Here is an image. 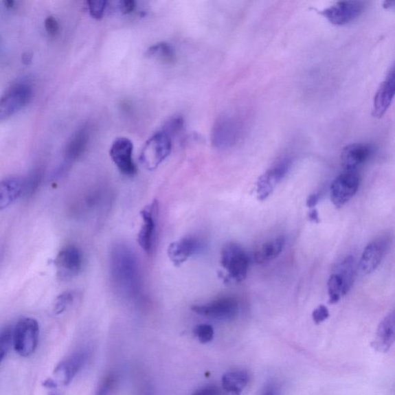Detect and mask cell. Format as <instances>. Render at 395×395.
<instances>
[{
  "instance_id": "cell-1",
  "label": "cell",
  "mask_w": 395,
  "mask_h": 395,
  "mask_svg": "<svg viewBox=\"0 0 395 395\" xmlns=\"http://www.w3.org/2000/svg\"><path fill=\"white\" fill-rule=\"evenodd\" d=\"M111 275L122 296L133 298L139 295L142 281L139 262L133 249L124 244H118L111 251Z\"/></svg>"
},
{
  "instance_id": "cell-2",
  "label": "cell",
  "mask_w": 395,
  "mask_h": 395,
  "mask_svg": "<svg viewBox=\"0 0 395 395\" xmlns=\"http://www.w3.org/2000/svg\"><path fill=\"white\" fill-rule=\"evenodd\" d=\"M221 262L227 272L225 281L240 283L247 278L249 257L245 250L238 244L230 242L223 247Z\"/></svg>"
},
{
  "instance_id": "cell-3",
  "label": "cell",
  "mask_w": 395,
  "mask_h": 395,
  "mask_svg": "<svg viewBox=\"0 0 395 395\" xmlns=\"http://www.w3.org/2000/svg\"><path fill=\"white\" fill-rule=\"evenodd\" d=\"M40 328L33 318H23L12 332V343L18 354L27 357L32 355L38 346Z\"/></svg>"
},
{
  "instance_id": "cell-4",
  "label": "cell",
  "mask_w": 395,
  "mask_h": 395,
  "mask_svg": "<svg viewBox=\"0 0 395 395\" xmlns=\"http://www.w3.org/2000/svg\"><path fill=\"white\" fill-rule=\"evenodd\" d=\"M172 137L161 130L146 142L140 156L142 164L148 170H154L170 155Z\"/></svg>"
},
{
  "instance_id": "cell-5",
  "label": "cell",
  "mask_w": 395,
  "mask_h": 395,
  "mask_svg": "<svg viewBox=\"0 0 395 395\" xmlns=\"http://www.w3.org/2000/svg\"><path fill=\"white\" fill-rule=\"evenodd\" d=\"M33 90L27 84H16L0 98V122L14 115L32 98Z\"/></svg>"
},
{
  "instance_id": "cell-6",
  "label": "cell",
  "mask_w": 395,
  "mask_h": 395,
  "mask_svg": "<svg viewBox=\"0 0 395 395\" xmlns=\"http://www.w3.org/2000/svg\"><path fill=\"white\" fill-rule=\"evenodd\" d=\"M159 212V204L155 200L141 211L142 225L137 235V241L144 252L150 254L153 252L157 234V224Z\"/></svg>"
},
{
  "instance_id": "cell-7",
  "label": "cell",
  "mask_w": 395,
  "mask_h": 395,
  "mask_svg": "<svg viewBox=\"0 0 395 395\" xmlns=\"http://www.w3.org/2000/svg\"><path fill=\"white\" fill-rule=\"evenodd\" d=\"M241 131L240 122L234 117H219L212 128V144L221 149L234 147L240 139Z\"/></svg>"
},
{
  "instance_id": "cell-8",
  "label": "cell",
  "mask_w": 395,
  "mask_h": 395,
  "mask_svg": "<svg viewBox=\"0 0 395 395\" xmlns=\"http://www.w3.org/2000/svg\"><path fill=\"white\" fill-rule=\"evenodd\" d=\"M359 175L356 172L346 171L338 175L330 185L332 203L337 208L347 204L359 190Z\"/></svg>"
},
{
  "instance_id": "cell-9",
  "label": "cell",
  "mask_w": 395,
  "mask_h": 395,
  "mask_svg": "<svg viewBox=\"0 0 395 395\" xmlns=\"http://www.w3.org/2000/svg\"><path fill=\"white\" fill-rule=\"evenodd\" d=\"M192 310L200 316L229 321L234 319L239 313V304L234 298L222 297L210 303L194 305Z\"/></svg>"
},
{
  "instance_id": "cell-10",
  "label": "cell",
  "mask_w": 395,
  "mask_h": 395,
  "mask_svg": "<svg viewBox=\"0 0 395 395\" xmlns=\"http://www.w3.org/2000/svg\"><path fill=\"white\" fill-rule=\"evenodd\" d=\"M291 166V160L285 158L263 173L256 183L257 199L260 201H264L271 196L275 187L289 172Z\"/></svg>"
},
{
  "instance_id": "cell-11",
  "label": "cell",
  "mask_w": 395,
  "mask_h": 395,
  "mask_svg": "<svg viewBox=\"0 0 395 395\" xmlns=\"http://www.w3.org/2000/svg\"><path fill=\"white\" fill-rule=\"evenodd\" d=\"M134 146L126 137L116 139L110 150V156L115 166L125 177H133L137 173L133 160Z\"/></svg>"
},
{
  "instance_id": "cell-12",
  "label": "cell",
  "mask_w": 395,
  "mask_h": 395,
  "mask_svg": "<svg viewBox=\"0 0 395 395\" xmlns=\"http://www.w3.org/2000/svg\"><path fill=\"white\" fill-rule=\"evenodd\" d=\"M363 10V3L360 1L337 2L325 9L321 14L332 24L343 26L359 17Z\"/></svg>"
},
{
  "instance_id": "cell-13",
  "label": "cell",
  "mask_w": 395,
  "mask_h": 395,
  "mask_svg": "<svg viewBox=\"0 0 395 395\" xmlns=\"http://www.w3.org/2000/svg\"><path fill=\"white\" fill-rule=\"evenodd\" d=\"M82 264V254L78 247L73 245L63 248L55 260L58 274L62 280L74 278L80 273Z\"/></svg>"
},
{
  "instance_id": "cell-14",
  "label": "cell",
  "mask_w": 395,
  "mask_h": 395,
  "mask_svg": "<svg viewBox=\"0 0 395 395\" xmlns=\"http://www.w3.org/2000/svg\"><path fill=\"white\" fill-rule=\"evenodd\" d=\"M373 148L366 143H354L344 147L341 153V164L346 171L356 172V169L370 159Z\"/></svg>"
},
{
  "instance_id": "cell-15",
  "label": "cell",
  "mask_w": 395,
  "mask_h": 395,
  "mask_svg": "<svg viewBox=\"0 0 395 395\" xmlns=\"http://www.w3.org/2000/svg\"><path fill=\"white\" fill-rule=\"evenodd\" d=\"M86 351L80 350L62 361L54 370L56 379L64 385L71 383L87 361Z\"/></svg>"
},
{
  "instance_id": "cell-16",
  "label": "cell",
  "mask_w": 395,
  "mask_h": 395,
  "mask_svg": "<svg viewBox=\"0 0 395 395\" xmlns=\"http://www.w3.org/2000/svg\"><path fill=\"white\" fill-rule=\"evenodd\" d=\"M394 67L391 68L385 80L381 84L374 98L373 115L381 118L384 116L392 103L395 91Z\"/></svg>"
},
{
  "instance_id": "cell-17",
  "label": "cell",
  "mask_w": 395,
  "mask_h": 395,
  "mask_svg": "<svg viewBox=\"0 0 395 395\" xmlns=\"http://www.w3.org/2000/svg\"><path fill=\"white\" fill-rule=\"evenodd\" d=\"M387 249L385 240H378L369 243L363 249L359 262V268L363 273H372L381 264Z\"/></svg>"
},
{
  "instance_id": "cell-18",
  "label": "cell",
  "mask_w": 395,
  "mask_h": 395,
  "mask_svg": "<svg viewBox=\"0 0 395 395\" xmlns=\"http://www.w3.org/2000/svg\"><path fill=\"white\" fill-rule=\"evenodd\" d=\"M200 243L191 237L181 238L168 246V256L174 266L183 264L199 250Z\"/></svg>"
},
{
  "instance_id": "cell-19",
  "label": "cell",
  "mask_w": 395,
  "mask_h": 395,
  "mask_svg": "<svg viewBox=\"0 0 395 395\" xmlns=\"http://www.w3.org/2000/svg\"><path fill=\"white\" fill-rule=\"evenodd\" d=\"M394 312L392 311L383 319L380 323L372 347L380 352L385 353L390 350L394 341L395 333Z\"/></svg>"
},
{
  "instance_id": "cell-20",
  "label": "cell",
  "mask_w": 395,
  "mask_h": 395,
  "mask_svg": "<svg viewBox=\"0 0 395 395\" xmlns=\"http://www.w3.org/2000/svg\"><path fill=\"white\" fill-rule=\"evenodd\" d=\"M90 136V129L86 126L81 128L74 134L67 146L65 162L72 166L74 161L78 160L85 153Z\"/></svg>"
},
{
  "instance_id": "cell-21",
  "label": "cell",
  "mask_w": 395,
  "mask_h": 395,
  "mask_svg": "<svg viewBox=\"0 0 395 395\" xmlns=\"http://www.w3.org/2000/svg\"><path fill=\"white\" fill-rule=\"evenodd\" d=\"M24 190V180L10 177L0 181V210L8 208Z\"/></svg>"
},
{
  "instance_id": "cell-22",
  "label": "cell",
  "mask_w": 395,
  "mask_h": 395,
  "mask_svg": "<svg viewBox=\"0 0 395 395\" xmlns=\"http://www.w3.org/2000/svg\"><path fill=\"white\" fill-rule=\"evenodd\" d=\"M285 246V238L278 237L271 241L262 244L254 252V261L257 264H263L277 258Z\"/></svg>"
},
{
  "instance_id": "cell-23",
  "label": "cell",
  "mask_w": 395,
  "mask_h": 395,
  "mask_svg": "<svg viewBox=\"0 0 395 395\" xmlns=\"http://www.w3.org/2000/svg\"><path fill=\"white\" fill-rule=\"evenodd\" d=\"M357 262L353 256H348L334 269L342 282L344 293L347 294L353 286L357 274Z\"/></svg>"
},
{
  "instance_id": "cell-24",
  "label": "cell",
  "mask_w": 395,
  "mask_h": 395,
  "mask_svg": "<svg viewBox=\"0 0 395 395\" xmlns=\"http://www.w3.org/2000/svg\"><path fill=\"white\" fill-rule=\"evenodd\" d=\"M249 374L244 371L225 374L222 379L223 390L229 395H240L248 384Z\"/></svg>"
},
{
  "instance_id": "cell-25",
  "label": "cell",
  "mask_w": 395,
  "mask_h": 395,
  "mask_svg": "<svg viewBox=\"0 0 395 395\" xmlns=\"http://www.w3.org/2000/svg\"><path fill=\"white\" fill-rule=\"evenodd\" d=\"M146 55L150 58L159 59L168 65L173 64L177 60V53L174 47L165 42L156 43L148 48Z\"/></svg>"
},
{
  "instance_id": "cell-26",
  "label": "cell",
  "mask_w": 395,
  "mask_h": 395,
  "mask_svg": "<svg viewBox=\"0 0 395 395\" xmlns=\"http://www.w3.org/2000/svg\"><path fill=\"white\" fill-rule=\"evenodd\" d=\"M328 289L329 293V304H335L346 295L344 293L341 280L335 273H332L328 281Z\"/></svg>"
},
{
  "instance_id": "cell-27",
  "label": "cell",
  "mask_w": 395,
  "mask_h": 395,
  "mask_svg": "<svg viewBox=\"0 0 395 395\" xmlns=\"http://www.w3.org/2000/svg\"><path fill=\"white\" fill-rule=\"evenodd\" d=\"M12 332L14 329L11 327H5L0 330V365L12 346Z\"/></svg>"
},
{
  "instance_id": "cell-28",
  "label": "cell",
  "mask_w": 395,
  "mask_h": 395,
  "mask_svg": "<svg viewBox=\"0 0 395 395\" xmlns=\"http://www.w3.org/2000/svg\"><path fill=\"white\" fill-rule=\"evenodd\" d=\"M193 333L198 338L199 342L203 343H209L214 337V329L210 324L197 325L193 330Z\"/></svg>"
},
{
  "instance_id": "cell-29",
  "label": "cell",
  "mask_w": 395,
  "mask_h": 395,
  "mask_svg": "<svg viewBox=\"0 0 395 395\" xmlns=\"http://www.w3.org/2000/svg\"><path fill=\"white\" fill-rule=\"evenodd\" d=\"M184 128V119L181 117L177 116L169 119L166 123L163 131L170 136L171 137L175 135H178L183 131Z\"/></svg>"
},
{
  "instance_id": "cell-30",
  "label": "cell",
  "mask_w": 395,
  "mask_h": 395,
  "mask_svg": "<svg viewBox=\"0 0 395 395\" xmlns=\"http://www.w3.org/2000/svg\"><path fill=\"white\" fill-rule=\"evenodd\" d=\"M74 300V294L71 292H65L60 294L58 298L56 299L54 312L56 315H60L64 313L69 306H70Z\"/></svg>"
},
{
  "instance_id": "cell-31",
  "label": "cell",
  "mask_w": 395,
  "mask_h": 395,
  "mask_svg": "<svg viewBox=\"0 0 395 395\" xmlns=\"http://www.w3.org/2000/svg\"><path fill=\"white\" fill-rule=\"evenodd\" d=\"M117 377L114 373H109L100 382L95 395H109L116 384Z\"/></svg>"
},
{
  "instance_id": "cell-32",
  "label": "cell",
  "mask_w": 395,
  "mask_h": 395,
  "mask_svg": "<svg viewBox=\"0 0 395 395\" xmlns=\"http://www.w3.org/2000/svg\"><path fill=\"white\" fill-rule=\"evenodd\" d=\"M87 3L91 16L96 20H100L104 14L108 3L103 1V0H93V1H89Z\"/></svg>"
},
{
  "instance_id": "cell-33",
  "label": "cell",
  "mask_w": 395,
  "mask_h": 395,
  "mask_svg": "<svg viewBox=\"0 0 395 395\" xmlns=\"http://www.w3.org/2000/svg\"><path fill=\"white\" fill-rule=\"evenodd\" d=\"M330 316V313L327 306L324 305H319L317 308L313 311L312 318L313 322L316 324H321L326 321Z\"/></svg>"
},
{
  "instance_id": "cell-34",
  "label": "cell",
  "mask_w": 395,
  "mask_h": 395,
  "mask_svg": "<svg viewBox=\"0 0 395 395\" xmlns=\"http://www.w3.org/2000/svg\"><path fill=\"white\" fill-rule=\"evenodd\" d=\"M45 26L49 36L55 37L58 35L60 32L59 23L53 16L47 17Z\"/></svg>"
},
{
  "instance_id": "cell-35",
  "label": "cell",
  "mask_w": 395,
  "mask_h": 395,
  "mask_svg": "<svg viewBox=\"0 0 395 395\" xmlns=\"http://www.w3.org/2000/svg\"><path fill=\"white\" fill-rule=\"evenodd\" d=\"M223 392L221 388L216 385H208L199 388L192 395H223Z\"/></svg>"
},
{
  "instance_id": "cell-36",
  "label": "cell",
  "mask_w": 395,
  "mask_h": 395,
  "mask_svg": "<svg viewBox=\"0 0 395 395\" xmlns=\"http://www.w3.org/2000/svg\"><path fill=\"white\" fill-rule=\"evenodd\" d=\"M136 8V3L133 0H124V1L119 2V9L124 14H131L133 12Z\"/></svg>"
},
{
  "instance_id": "cell-37",
  "label": "cell",
  "mask_w": 395,
  "mask_h": 395,
  "mask_svg": "<svg viewBox=\"0 0 395 395\" xmlns=\"http://www.w3.org/2000/svg\"><path fill=\"white\" fill-rule=\"evenodd\" d=\"M319 194L317 193L312 194V195H311L306 200L307 207H309V208H313V207H315L317 205V203H319Z\"/></svg>"
},
{
  "instance_id": "cell-38",
  "label": "cell",
  "mask_w": 395,
  "mask_h": 395,
  "mask_svg": "<svg viewBox=\"0 0 395 395\" xmlns=\"http://www.w3.org/2000/svg\"><path fill=\"white\" fill-rule=\"evenodd\" d=\"M308 218L310 221L313 223H319L321 222V219L319 217V213L317 210H313L309 212Z\"/></svg>"
},
{
  "instance_id": "cell-39",
  "label": "cell",
  "mask_w": 395,
  "mask_h": 395,
  "mask_svg": "<svg viewBox=\"0 0 395 395\" xmlns=\"http://www.w3.org/2000/svg\"><path fill=\"white\" fill-rule=\"evenodd\" d=\"M260 395H277V391H275L274 386L268 385L265 390H263Z\"/></svg>"
},
{
  "instance_id": "cell-40",
  "label": "cell",
  "mask_w": 395,
  "mask_h": 395,
  "mask_svg": "<svg viewBox=\"0 0 395 395\" xmlns=\"http://www.w3.org/2000/svg\"><path fill=\"white\" fill-rule=\"evenodd\" d=\"M43 386L49 388V390H55V388L58 387V382L52 379H48L43 382Z\"/></svg>"
},
{
  "instance_id": "cell-41",
  "label": "cell",
  "mask_w": 395,
  "mask_h": 395,
  "mask_svg": "<svg viewBox=\"0 0 395 395\" xmlns=\"http://www.w3.org/2000/svg\"><path fill=\"white\" fill-rule=\"evenodd\" d=\"M384 8L390 10H392L395 8V2L394 1H385L383 4Z\"/></svg>"
},
{
  "instance_id": "cell-42",
  "label": "cell",
  "mask_w": 395,
  "mask_h": 395,
  "mask_svg": "<svg viewBox=\"0 0 395 395\" xmlns=\"http://www.w3.org/2000/svg\"><path fill=\"white\" fill-rule=\"evenodd\" d=\"M31 60H32V56L28 53L24 54L23 56V61L24 64H30Z\"/></svg>"
},
{
  "instance_id": "cell-43",
  "label": "cell",
  "mask_w": 395,
  "mask_h": 395,
  "mask_svg": "<svg viewBox=\"0 0 395 395\" xmlns=\"http://www.w3.org/2000/svg\"><path fill=\"white\" fill-rule=\"evenodd\" d=\"M4 5H5L6 8L12 9L15 6V2L14 1H5Z\"/></svg>"
},
{
  "instance_id": "cell-44",
  "label": "cell",
  "mask_w": 395,
  "mask_h": 395,
  "mask_svg": "<svg viewBox=\"0 0 395 395\" xmlns=\"http://www.w3.org/2000/svg\"><path fill=\"white\" fill-rule=\"evenodd\" d=\"M49 395H60V394L58 392H52V393H49Z\"/></svg>"
}]
</instances>
